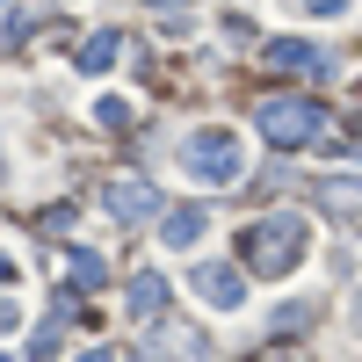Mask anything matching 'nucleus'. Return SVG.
<instances>
[{
    "label": "nucleus",
    "mask_w": 362,
    "mask_h": 362,
    "mask_svg": "<svg viewBox=\"0 0 362 362\" xmlns=\"http://www.w3.org/2000/svg\"><path fill=\"white\" fill-rule=\"evenodd\" d=\"M189 290L203 297V305H218V312H239V305H247V268L203 261V268H189Z\"/></svg>",
    "instance_id": "obj_5"
},
{
    "label": "nucleus",
    "mask_w": 362,
    "mask_h": 362,
    "mask_svg": "<svg viewBox=\"0 0 362 362\" xmlns=\"http://www.w3.org/2000/svg\"><path fill=\"white\" fill-rule=\"evenodd\" d=\"M138 355H145V362H189V355H203V334L167 319V326H153V334L138 341Z\"/></svg>",
    "instance_id": "obj_6"
},
{
    "label": "nucleus",
    "mask_w": 362,
    "mask_h": 362,
    "mask_svg": "<svg viewBox=\"0 0 362 362\" xmlns=\"http://www.w3.org/2000/svg\"><path fill=\"white\" fill-rule=\"evenodd\" d=\"M0 362H8V355H0Z\"/></svg>",
    "instance_id": "obj_22"
},
{
    "label": "nucleus",
    "mask_w": 362,
    "mask_h": 362,
    "mask_svg": "<svg viewBox=\"0 0 362 362\" xmlns=\"http://www.w3.org/2000/svg\"><path fill=\"white\" fill-rule=\"evenodd\" d=\"M0 326H15V305H8V297H0Z\"/></svg>",
    "instance_id": "obj_17"
},
{
    "label": "nucleus",
    "mask_w": 362,
    "mask_h": 362,
    "mask_svg": "<svg viewBox=\"0 0 362 362\" xmlns=\"http://www.w3.org/2000/svg\"><path fill=\"white\" fill-rule=\"evenodd\" d=\"M80 362H109V355H80Z\"/></svg>",
    "instance_id": "obj_20"
},
{
    "label": "nucleus",
    "mask_w": 362,
    "mask_h": 362,
    "mask_svg": "<svg viewBox=\"0 0 362 362\" xmlns=\"http://www.w3.org/2000/svg\"><path fill=\"white\" fill-rule=\"evenodd\" d=\"M0 283H15V261H8V254H0Z\"/></svg>",
    "instance_id": "obj_16"
},
{
    "label": "nucleus",
    "mask_w": 362,
    "mask_h": 362,
    "mask_svg": "<svg viewBox=\"0 0 362 362\" xmlns=\"http://www.w3.org/2000/svg\"><path fill=\"white\" fill-rule=\"evenodd\" d=\"M167 312V283L145 268V276H131V319H160Z\"/></svg>",
    "instance_id": "obj_9"
},
{
    "label": "nucleus",
    "mask_w": 362,
    "mask_h": 362,
    "mask_svg": "<svg viewBox=\"0 0 362 362\" xmlns=\"http://www.w3.org/2000/svg\"><path fill=\"white\" fill-rule=\"evenodd\" d=\"M58 341H66V326L44 319V326H37V341H29V362H58Z\"/></svg>",
    "instance_id": "obj_13"
},
{
    "label": "nucleus",
    "mask_w": 362,
    "mask_h": 362,
    "mask_svg": "<svg viewBox=\"0 0 362 362\" xmlns=\"http://www.w3.org/2000/svg\"><path fill=\"white\" fill-rule=\"evenodd\" d=\"M66 276H73L80 290H102V283H109V268H102V254H87V247H80V254L66 261Z\"/></svg>",
    "instance_id": "obj_12"
},
{
    "label": "nucleus",
    "mask_w": 362,
    "mask_h": 362,
    "mask_svg": "<svg viewBox=\"0 0 362 362\" xmlns=\"http://www.w3.org/2000/svg\"><path fill=\"white\" fill-rule=\"evenodd\" d=\"M124 51V37H116V29H102V37H87L80 44V73H109V58Z\"/></svg>",
    "instance_id": "obj_11"
},
{
    "label": "nucleus",
    "mask_w": 362,
    "mask_h": 362,
    "mask_svg": "<svg viewBox=\"0 0 362 362\" xmlns=\"http://www.w3.org/2000/svg\"><path fill=\"white\" fill-rule=\"evenodd\" d=\"M153 8H181V0H153Z\"/></svg>",
    "instance_id": "obj_18"
},
{
    "label": "nucleus",
    "mask_w": 362,
    "mask_h": 362,
    "mask_svg": "<svg viewBox=\"0 0 362 362\" xmlns=\"http://www.w3.org/2000/svg\"><path fill=\"white\" fill-rule=\"evenodd\" d=\"M203 232H210V210H203V203H174V210H160V239H167L174 254H189Z\"/></svg>",
    "instance_id": "obj_7"
},
{
    "label": "nucleus",
    "mask_w": 362,
    "mask_h": 362,
    "mask_svg": "<svg viewBox=\"0 0 362 362\" xmlns=\"http://www.w3.org/2000/svg\"><path fill=\"white\" fill-rule=\"evenodd\" d=\"M109 210L124 225H145V218H160V189L153 181H109Z\"/></svg>",
    "instance_id": "obj_8"
},
{
    "label": "nucleus",
    "mask_w": 362,
    "mask_h": 362,
    "mask_svg": "<svg viewBox=\"0 0 362 362\" xmlns=\"http://www.w3.org/2000/svg\"><path fill=\"white\" fill-rule=\"evenodd\" d=\"M312 15H348V0H305Z\"/></svg>",
    "instance_id": "obj_15"
},
{
    "label": "nucleus",
    "mask_w": 362,
    "mask_h": 362,
    "mask_svg": "<svg viewBox=\"0 0 362 362\" xmlns=\"http://www.w3.org/2000/svg\"><path fill=\"white\" fill-rule=\"evenodd\" d=\"M268 362H290V355H268Z\"/></svg>",
    "instance_id": "obj_21"
},
{
    "label": "nucleus",
    "mask_w": 362,
    "mask_h": 362,
    "mask_svg": "<svg viewBox=\"0 0 362 362\" xmlns=\"http://www.w3.org/2000/svg\"><path fill=\"white\" fill-rule=\"evenodd\" d=\"M355 334H362V305H355Z\"/></svg>",
    "instance_id": "obj_19"
},
{
    "label": "nucleus",
    "mask_w": 362,
    "mask_h": 362,
    "mask_svg": "<svg viewBox=\"0 0 362 362\" xmlns=\"http://www.w3.org/2000/svg\"><path fill=\"white\" fill-rule=\"evenodd\" d=\"M305 319H312V305H283L276 312V334H290V326H305Z\"/></svg>",
    "instance_id": "obj_14"
},
{
    "label": "nucleus",
    "mask_w": 362,
    "mask_h": 362,
    "mask_svg": "<svg viewBox=\"0 0 362 362\" xmlns=\"http://www.w3.org/2000/svg\"><path fill=\"white\" fill-rule=\"evenodd\" d=\"M305 247H312V225L297 210H276V218H254L239 232V268L247 276H290L305 261Z\"/></svg>",
    "instance_id": "obj_1"
},
{
    "label": "nucleus",
    "mask_w": 362,
    "mask_h": 362,
    "mask_svg": "<svg viewBox=\"0 0 362 362\" xmlns=\"http://www.w3.org/2000/svg\"><path fill=\"white\" fill-rule=\"evenodd\" d=\"M319 203H326V210H341V218H362V181H355V174L319 181Z\"/></svg>",
    "instance_id": "obj_10"
},
{
    "label": "nucleus",
    "mask_w": 362,
    "mask_h": 362,
    "mask_svg": "<svg viewBox=\"0 0 362 362\" xmlns=\"http://www.w3.org/2000/svg\"><path fill=\"white\" fill-rule=\"evenodd\" d=\"M268 66H276V73H290V80H326V73H334V58H326L319 44H305V37H268Z\"/></svg>",
    "instance_id": "obj_4"
},
{
    "label": "nucleus",
    "mask_w": 362,
    "mask_h": 362,
    "mask_svg": "<svg viewBox=\"0 0 362 362\" xmlns=\"http://www.w3.org/2000/svg\"><path fill=\"white\" fill-rule=\"evenodd\" d=\"M239 138L225 131V124H210V131H196L189 145H181V167H189V181H203V189H225V181H239Z\"/></svg>",
    "instance_id": "obj_3"
},
{
    "label": "nucleus",
    "mask_w": 362,
    "mask_h": 362,
    "mask_svg": "<svg viewBox=\"0 0 362 362\" xmlns=\"http://www.w3.org/2000/svg\"><path fill=\"white\" fill-rule=\"evenodd\" d=\"M254 124H261V138L276 145V153H297V145L326 138V109L297 102V95H268V102H254Z\"/></svg>",
    "instance_id": "obj_2"
}]
</instances>
